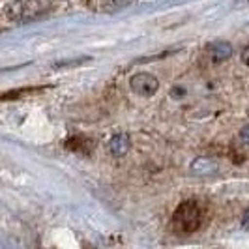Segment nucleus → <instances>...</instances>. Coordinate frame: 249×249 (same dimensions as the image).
Wrapping results in <instances>:
<instances>
[{"mask_svg": "<svg viewBox=\"0 0 249 249\" xmlns=\"http://www.w3.org/2000/svg\"><path fill=\"white\" fill-rule=\"evenodd\" d=\"M54 8V0H13L6 8V15L15 23H28L43 17Z\"/></svg>", "mask_w": 249, "mask_h": 249, "instance_id": "obj_1", "label": "nucleus"}, {"mask_svg": "<svg viewBox=\"0 0 249 249\" xmlns=\"http://www.w3.org/2000/svg\"><path fill=\"white\" fill-rule=\"evenodd\" d=\"M202 219H204V213H202L199 202L197 200H186L173 213V227H175V231L182 232V234H191L197 229H200Z\"/></svg>", "mask_w": 249, "mask_h": 249, "instance_id": "obj_2", "label": "nucleus"}, {"mask_svg": "<svg viewBox=\"0 0 249 249\" xmlns=\"http://www.w3.org/2000/svg\"><path fill=\"white\" fill-rule=\"evenodd\" d=\"M107 148H109V154L114 156V158H124L125 154L129 152V137L125 133H118V135L111 137Z\"/></svg>", "mask_w": 249, "mask_h": 249, "instance_id": "obj_6", "label": "nucleus"}, {"mask_svg": "<svg viewBox=\"0 0 249 249\" xmlns=\"http://www.w3.org/2000/svg\"><path fill=\"white\" fill-rule=\"evenodd\" d=\"M240 139H242L244 142H249V125H246V127L240 131Z\"/></svg>", "mask_w": 249, "mask_h": 249, "instance_id": "obj_7", "label": "nucleus"}, {"mask_svg": "<svg viewBox=\"0 0 249 249\" xmlns=\"http://www.w3.org/2000/svg\"><path fill=\"white\" fill-rule=\"evenodd\" d=\"M129 87H131V90H133L137 96H141V98H150V96H154V94L158 92L160 81L152 73L141 71V73H135L129 79Z\"/></svg>", "mask_w": 249, "mask_h": 249, "instance_id": "obj_3", "label": "nucleus"}, {"mask_svg": "<svg viewBox=\"0 0 249 249\" xmlns=\"http://www.w3.org/2000/svg\"><path fill=\"white\" fill-rule=\"evenodd\" d=\"M242 227H244V229H248V231H249V208L246 210V213H244V217H242Z\"/></svg>", "mask_w": 249, "mask_h": 249, "instance_id": "obj_8", "label": "nucleus"}, {"mask_svg": "<svg viewBox=\"0 0 249 249\" xmlns=\"http://www.w3.org/2000/svg\"><path fill=\"white\" fill-rule=\"evenodd\" d=\"M206 51H208L210 58L215 60V62H223V60H229L232 56V45L229 41H223V39H217V41L208 43Z\"/></svg>", "mask_w": 249, "mask_h": 249, "instance_id": "obj_4", "label": "nucleus"}, {"mask_svg": "<svg viewBox=\"0 0 249 249\" xmlns=\"http://www.w3.org/2000/svg\"><path fill=\"white\" fill-rule=\"evenodd\" d=\"M189 169L195 176H212L219 171V165L215 160H210V158H197Z\"/></svg>", "mask_w": 249, "mask_h": 249, "instance_id": "obj_5", "label": "nucleus"}, {"mask_svg": "<svg viewBox=\"0 0 249 249\" xmlns=\"http://www.w3.org/2000/svg\"><path fill=\"white\" fill-rule=\"evenodd\" d=\"M242 62L246 64V66H249V47L244 49V53H242Z\"/></svg>", "mask_w": 249, "mask_h": 249, "instance_id": "obj_9", "label": "nucleus"}]
</instances>
